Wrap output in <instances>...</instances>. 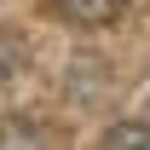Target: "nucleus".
Returning <instances> with one entry per match:
<instances>
[{
	"instance_id": "7ed1b4c3",
	"label": "nucleus",
	"mask_w": 150,
	"mask_h": 150,
	"mask_svg": "<svg viewBox=\"0 0 150 150\" xmlns=\"http://www.w3.org/2000/svg\"><path fill=\"white\" fill-rule=\"evenodd\" d=\"M18 64H23V46L12 35H0V81H12V75H18Z\"/></svg>"
},
{
	"instance_id": "f03ea898",
	"label": "nucleus",
	"mask_w": 150,
	"mask_h": 150,
	"mask_svg": "<svg viewBox=\"0 0 150 150\" xmlns=\"http://www.w3.org/2000/svg\"><path fill=\"white\" fill-rule=\"evenodd\" d=\"M104 144H110V150H121V144H150V127H144V121H115V127L104 133Z\"/></svg>"
},
{
	"instance_id": "f257e3e1",
	"label": "nucleus",
	"mask_w": 150,
	"mask_h": 150,
	"mask_svg": "<svg viewBox=\"0 0 150 150\" xmlns=\"http://www.w3.org/2000/svg\"><path fill=\"white\" fill-rule=\"evenodd\" d=\"M58 12L69 23H81V29H98V23H110L121 12V0H58Z\"/></svg>"
}]
</instances>
